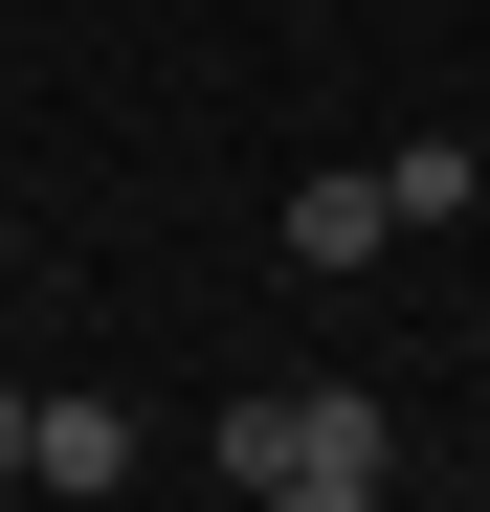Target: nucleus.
<instances>
[{
	"label": "nucleus",
	"instance_id": "obj_5",
	"mask_svg": "<svg viewBox=\"0 0 490 512\" xmlns=\"http://www.w3.org/2000/svg\"><path fill=\"white\" fill-rule=\"evenodd\" d=\"M245 512H379V490H335V468H312V490H245Z\"/></svg>",
	"mask_w": 490,
	"mask_h": 512
},
{
	"label": "nucleus",
	"instance_id": "obj_1",
	"mask_svg": "<svg viewBox=\"0 0 490 512\" xmlns=\"http://www.w3.org/2000/svg\"><path fill=\"white\" fill-rule=\"evenodd\" d=\"M223 468L245 490H312V468H335V490H401V401L379 379H268V401H223Z\"/></svg>",
	"mask_w": 490,
	"mask_h": 512
},
{
	"label": "nucleus",
	"instance_id": "obj_2",
	"mask_svg": "<svg viewBox=\"0 0 490 512\" xmlns=\"http://www.w3.org/2000/svg\"><path fill=\"white\" fill-rule=\"evenodd\" d=\"M23 490L112 512V490H134V423H112V401H23Z\"/></svg>",
	"mask_w": 490,
	"mask_h": 512
},
{
	"label": "nucleus",
	"instance_id": "obj_4",
	"mask_svg": "<svg viewBox=\"0 0 490 512\" xmlns=\"http://www.w3.org/2000/svg\"><path fill=\"white\" fill-rule=\"evenodd\" d=\"M379 201H401V245H424V223L490 201V156H468V134H401V156H379Z\"/></svg>",
	"mask_w": 490,
	"mask_h": 512
},
{
	"label": "nucleus",
	"instance_id": "obj_6",
	"mask_svg": "<svg viewBox=\"0 0 490 512\" xmlns=\"http://www.w3.org/2000/svg\"><path fill=\"white\" fill-rule=\"evenodd\" d=\"M0 490H23V401H0Z\"/></svg>",
	"mask_w": 490,
	"mask_h": 512
},
{
	"label": "nucleus",
	"instance_id": "obj_3",
	"mask_svg": "<svg viewBox=\"0 0 490 512\" xmlns=\"http://www.w3.org/2000/svg\"><path fill=\"white\" fill-rule=\"evenodd\" d=\"M379 245H401L379 179H290V268H379Z\"/></svg>",
	"mask_w": 490,
	"mask_h": 512
}]
</instances>
